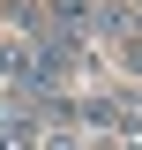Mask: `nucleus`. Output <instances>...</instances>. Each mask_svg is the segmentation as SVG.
I'll use <instances>...</instances> for the list:
<instances>
[{
	"label": "nucleus",
	"mask_w": 142,
	"mask_h": 150,
	"mask_svg": "<svg viewBox=\"0 0 142 150\" xmlns=\"http://www.w3.org/2000/svg\"><path fill=\"white\" fill-rule=\"evenodd\" d=\"M135 8H142V0H135Z\"/></svg>",
	"instance_id": "obj_1"
}]
</instances>
